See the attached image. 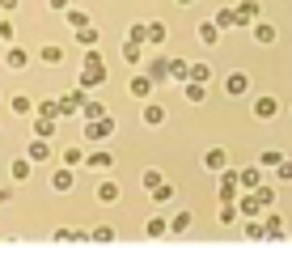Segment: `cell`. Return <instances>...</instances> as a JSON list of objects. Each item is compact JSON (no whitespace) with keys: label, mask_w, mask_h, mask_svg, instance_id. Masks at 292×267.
<instances>
[{"label":"cell","mask_w":292,"mask_h":267,"mask_svg":"<svg viewBox=\"0 0 292 267\" xmlns=\"http://www.w3.org/2000/svg\"><path fill=\"white\" fill-rule=\"evenodd\" d=\"M102 200H106V203L119 200V187H115V182H106V187H102Z\"/></svg>","instance_id":"cell-1"},{"label":"cell","mask_w":292,"mask_h":267,"mask_svg":"<svg viewBox=\"0 0 292 267\" xmlns=\"http://www.w3.org/2000/svg\"><path fill=\"white\" fill-rule=\"evenodd\" d=\"M42 60L47 64H60V47H42Z\"/></svg>","instance_id":"cell-2"},{"label":"cell","mask_w":292,"mask_h":267,"mask_svg":"<svg viewBox=\"0 0 292 267\" xmlns=\"http://www.w3.org/2000/svg\"><path fill=\"white\" fill-rule=\"evenodd\" d=\"M259 115H262V119L275 115V102H271V98H262V102H259Z\"/></svg>","instance_id":"cell-3"}]
</instances>
